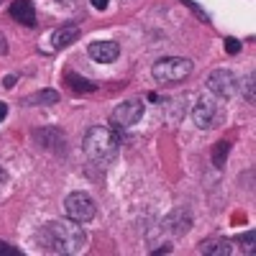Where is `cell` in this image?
I'll use <instances>...</instances> for the list:
<instances>
[{"instance_id":"1","label":"cell","mask_w":256,"mask_h":256,"mask_svg":"<svg viewBox=\"0 0 256 256\" xmlns=\"http://www.w3.org/2000/svg\"><path fill=\"white\" fill-rule=\"evenodd\" d=\"M38 244L41 248H46L52 254H82L88 246V233L82 230V223L77 220H52L46 226H41L38 230Z\"/></svg>"},{"instance_id":"2","label":"cell","mask_w":256,"mask_h":256,"mask_svg":"<svg viewBox=\"0 0 256 256\" xmlns=\"http://www.w3.org/2000/svg\"><path fill=\"white\" fill-rule=\"evenodd\" d=\"M84 154L98 164H110L120 152V136L108 126H92L84 134Z\"/></svg>"},{"instance_id":"3","label":"cell","mask_w":256,"mask_h":256,"mask_svg":"<svg viewBox=\"0 0 256 256\" xmlns=\"http://www.w3.org/2000/svg\"><path fill=\"white\" fill-rule=\"evenodd\" d=\"M152 74H154V80H159V82L177 84V82H184V80L192 74V62L184 59V56H166V59H159V62L154 64Z\"/></svg>"},{"instance_id":"4","label":"cell","mask_w":256,"mask_h":256,"mask_svg":"<svg viewBox=\"0 0 256 256\" xmlns=\"http://www.w3.org/2000/svg\"><path fill=\"white\" fill-rule=\"evenodd\" d=\"M64 210H67V216L77 223H90L95 218V200L88 195V192H72V195L64 200Z\"/></svg>"},{"instance_id":"5","label":"cell","mask_w":256,"mask_h":256,"mask_svg":"<svg viewBox=\"0 0 256 256\" xmlns=\"http://www.w3.org/2000/svg\"><path fill=\"white\" fill-rule=\"evenodd\" d=\"M144 118V102L141 100H126L110 113V123L116 128H131Z\"/></svg>"},{"instance_id":"6","label":"cell","mask_w":256,"mask_h":256,"mask_svg":"<svg viewBox=\"0 0 256 256\" xmlns=\"http://www.w3.org/2000/svg\"><path fill=\"white\" fill-rule=\"evenodd\" d=\"M208 90L216 98H233L236 95V74L230 70H216L208 77Z\"/></svg>"},{"instance_id":"7","label":"cell","mask_w":256,"mask_h":256,"mask_svg":"<svg viewBox=\"0 0 256 256\" xmlns=\"http://www.w3.org/2000/svg\"><path fill=\"white\" fill-rule=\"evenodd\" d=\"M216 116H218V105L210 95H202L198 100V105L192 108V120L198 123V128H210L216 123Z\"/></svg>"},{"instance_id":"8","label":"cell","mask_w":256,"mask_h":256,"mask_svg":"<svg viewBox=\"0 0 256 256\" xmlns=\"http://www.w3.org/2000/svg\"><path fill=\"white\" fill-rule=\"evenodd\" d=\"M88 54L95 59V62H102V64H110L120 56V46L116 41H92Z\"/></svg>"},{"instance_id":"9","label":"cell","mask_w":256,"mask_h":256,"mask_svg":"<svg viewBox=\"0 0 256 256\" xmlns=\"http://www.w3.org/2000/svg\"><path fill=\"white\" fill-rule=\"evenodd\" d=\"M8 13H10L13 20H18V24H24V26H36V8H34L31 0H16Z\"/></svg>"},{"instance_id":"10","label":"cell","mask_w":256,"mask_h":256,"mask_svg":"<svg viewBox=\"0 0 256 256\" xmlns=\"http://www.w3.org/2000/svg\"><path fill=\"white\" fill-rule=\"evenodd\" d=\"M36 141L44 148H64V134L56 128H44V131H36Z\"/></svg>"},{"instance_id":"11","label":"cell","mask_w":256,"mask_h":256,"mask_svg":"<svg viewBox=\"0 0 256 256\" xmlns=\"http://www.w3.org/2000/svg\"><path fill=\"white\" fill-rule=\"evenodd\" d=\"M164 226H166V230H172L174 236H182V233H187L190 230V226H192V220H190V216H184L182 210H177V212H172L166 220H164Z\"/></svg>"},{"instance_id":"12","label":"cell","mask_w":256,"mask_h":256,"mask_svg":"<svg viewBox=\"0 0 256 256\" xmlns=\"http://www.w3.org/2000/svg\"><path fill=\"white\" fill-rule=\"evenodd\" d=\"M200 254H208V256H228L230 254V244L226 238H210V241H202L200 244Z\"/></svg>"},{"instance_id":"13","label":"cell","mask_w":256,"mask_h":256,"mask_svg":"<svg viewBox=\"0 0 256 256\" xmlns=\"http://www.w3.org/2000/svg\"><path fill=\"white\" fill-rule=\"evenodd\" d=\"M77 36H80V28H77V26H64V28H59V31L54 34V46H56V49L70 46L72 41H77Z\"/></svg>"},{"instance_id":"14","label":"cell","mask_w":256,"mask_h":256,"mask_svg":"<svg viewBox=\"0 0 256 256\" xmlns=\"http://www.w3.org/2000/svg\"><path fill=\"white\" fill-rule=\"evenodd\" d=\"M54 102H59V92H54V90H41V92L26 98V105H54Z\"/></svg>"},{"instance_id":"15","label":"cell","mask_w":256,"mask_h":256,"mask_svg":"<svg viewBox=\"0 0 256 256\" xmlns=\"http://www.w3.org/2000/svg\"><path fill=\"white\" fill-rule=\"evenodd\" d=\"M228 152H230V144L228 141H218L216 144V148H212V164H216V169H223L226 166Z\"/></svg>"},{"instance_id":"16","label":"cell","mask_w":256,"mask_h":256,"mask_svg":"<svg viewBox=\"0 0 256 256\" xmlns=\"http://www.w3.org/2000/svg\"><path fill=\"white\" fill-rule=\"evenodd\" d=\"M67 82H70V88H72L74 92H95V84H92V82L82 80V77H77V74H72V72H67Z\"/></svg>"},{"instance_id":"17","label":"cell","mask_w":256,"mask_h":256,"mask_svg":"<svg viewBox=\"0 0 256 256\" xmlns=\"http://www.w3.org/2000/svg\"><path fill=\"white\" fill-rule=\"evenodd\" d=\"M0 256H24V254H20L18 248H13L10 244H3V241H0Z\"/></svg>"},{"instance_id":"18","label":"cell","mask_w":256,"mask_h":256,"mask_svg":"<svg viewBox=\"0 0 256 256\" xmlns=\"http://www.w3.org/2000/svg\"><path fill=\"white\" fill-rule=\"evenodd\" d=\"M226 52H228V54H238V52H241L238 38H226Z\"/></svg>"},{"instance_id":"19","label":"cell","mask_w":256,"mask_h":256,"mask_svg":"<svg viewBox=\"0 0 256 256\" xmlns=\"http://www.w3.org/2000/svg\"><path fill=\"white\" fill-rule=\"evenodd\" d=\"M254 238H256V233H254V230H248L246 236H241L238 241H241V244H246V246H248V251H254Z\"/></svg>"},{"instance_id":"20","label":"cell","mask_w":256,"mask_h":256,"mask_svg":"<svg viewBox=\"0 0 256 256\" xmlns=\"http://www.w3.org/2000/svg\"><path fill=\"white\" fill-rule=\"evenodd\" d=\"M246 100L254 102V72L248 74V82H246Z\"/></svg>"},{"instance_id":"21","label":"cell","mask_w":256,"mask_h":256,"mask_svg":"<svg viewBox=\"0 0 256 256\" xmlns=\"http://www.w3.org/2000/svg\"><path fill=\"white\" fill-rule=\"evenodd\" d=\"M182 3H184L187 8H192V10H195V13H198V16H200V18L205 20V24H208V16H205V13H202V10H200V8H198L195 3H192V0H182Z\"/></svg>"},{"instance_id":"22","label":"cell","mask_w":256,"mask_h":256,"mask_svg":"<svg viewBox=\"0 0 256 256\" xmlns=\"http://www.w3.org/2000/svg\"><path fill=\"white\" fill-rule=\"evenodd\" d=\"M92 3V8H98V10H105L108 8V0H90Z\"/></svg>"},{"instance_id":"23","label":"cell","mask_w":256,"mask_h":256,"mask_svg":"<svg viewBox=\"0 0 256 256\" xmlns=\"http://www.w3.org/2000/svg\"><path fill=\"white\" fill-rule=\"evenodd\" d=\"M0 54H8V44H6V36L0 34Z\"/></svg>"},{"instance_id":"24","label":"cell","mask_w":256,"mask_h":256,"mask_svg":"<svg viewBox=\"0 0 256 256\" xmlns=\"http://www.w3.org/2000/svg\"><path fill=\"white\" fill-rule=\"evenodd\" d=\"M6 116H8V105H6V102H0V120H3Z\"/></svg>"},{"instance_id":"25","label":"cell","mask_w":256,"mask_h":256,"mask_svg":"<svg viewBox=\"0 0 256 256\" xmlns=\"http://www.w3.org/2000/svg\"><path fill=\"white\" fill-rule=\"evenodd\" d=\"M56 3H62V6H67V8H74V6H77V0H56Z\"/></svg>"},{"instance_id":"26","label":"cell","mask_w":256,"mask_h":256,"mask_svg":"<svg viewBox=\"0 0 256 256\" xmlns=\"http://www.w3.org/2000/svg\"><path fill=\"white\" fill-rule=\"evenodd\" d=\"M16 84V77H6V88H13Z\"/></svg>"}]
</instances>
